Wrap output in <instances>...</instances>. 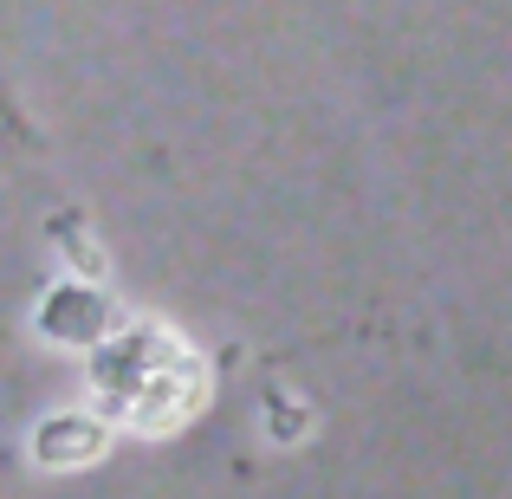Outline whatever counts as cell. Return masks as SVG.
I'll list each match as a JSON object with an SVG mask.
<instances>
[{
  "label": "cell",
  "instance_id": "1",
  "mask_svg": "<svg viewBox=\"0 0 512 499\" xmlns=\"http://www.w3.org/2000/svg\"><path fill=\"white\" fill-rule=\"evenodd\" d=\"M98 448H104V435L91 422H72V415L39 428V454H46V461H91Z\"/></svg>",
  "mask_w": 512,
  "mask_h": 499
}]
</instances>
